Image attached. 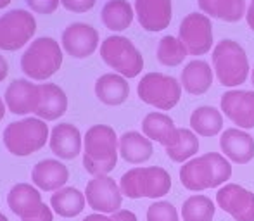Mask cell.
I'll list each match as a JSON object with an SVG mask.
<instances>
[{
	"label": "cell",
	"instance_id": "1",
	"mask_svg": "<svg viewBox=\"0 0 254 221\" xmlns=\"http://www.w3.org/2000/svg\"><path fill=\"white\" fill-rule=\"evenodd\" d=\"M120 138L107 124H94L83 137V166L92 176H107L118 165Z\"/></svg>",
	"mask_w": 254,
	"mask_h": 221
},
{
	"label": "cell",
	"instance_id": "2",
	"mask_svg": "<svg viewBox=\"0 0 254 221\" xmlns=\"http://www.w3.org/2000/svg\"><path fill=\"white\" fill-rule=\"evenodd\" d=\"M232 176V165L225 156L207 152L187 161L180 167V181L187 190L202 192L216 188Z\"/></svg>",
	"mask_w": 254,
	"mask_h": 221
},
{
	"label": "cell",
	"instance_id": "3",
	"mask_svg": "<svg viewBox=\"0 0 254 221\" xmlns=\"http://www.w3.org/2000/svg\"><path fill=\"white\" fill-rule=\"evenodd\" d=\"M63 59L64 51L59 42L51 37H38L24 49L19 66L28 80L45 81L61 69Z\"/></svg>",
	"mask_w": 254,
	"mask_h": 221
},
{
	"label": "cell",
	"instance_id": "4",
	"mask_svg": "<svg viewBox=\"0 0 254 221\" xmlns=\"http://www.w3.org/2000/svg\"><path fill=\"white\" fill-rule=\"evenodd\" d=\"M213 71L223 87L234 88L246 83L249 78V59L244 47L235 40H221L214 45L211 54Z\"/></svg>",
	"mask_w": 254,
	"mask_h": 221
},
{
	"label": "cell",
	"instance_id": "5",
	"mask_svg": "<svg viewBox=\"0 0 254 221\" xmlns=\"http://www.w3.org/2000/svg\"><path fill=\"white\" fill-rule=\"evenodd\" d=\"M51 138V131L44 119L40 117H23L19 121L7 124L2 133L5 149L12 156H31L40 151Z\"/></svg>",
	"mask_w": 254,
	"mask_h": 221
},
{
	"label": "cell",
	"instance_id": "6",
	"mask_svg": "<svg viewBox=\"0 0 254 221\" xmlns=\"http://www.w3.org/2000/svg\"><path fill=\"white\" fill-rule=\"evenodd\" d=\"M121 194L128 199H159L170 194L171 176L164 167H131L121 176Z\"/></svg>",
	"mask_w": 254,
	"mask_h": 221
},
{
	"label": "cell",
	"instance_id": "7",
	"mask_svg": "<svg viewBox=\"0 0 254 221\" xmlns=\"http://www.w3.org/2000/svg\"><path fill=\"white\" fill-rule=\"evenodd\" d=\"M101 59L127 80L137 78L144 69V57L130 38L123 35H111L101 44Z\"/></svg>",
	"mask_w": 254,
	"mask_h": 221
},
{
	"label": "cell",
	"instance_id": "8",
	"mask_svg": "<svg viewBox=\"0 0 254 221\" xmlns=\"http://www.w3.org/2000/svg\"><path fill=\"white\" fill-rule=\"evenodd\" d=\"M137 94L138 99L147 106L159 110H170L180 102L182 83L170 74L147 73L138 81Z\"/></svg>",
	"mask_w": 254,
	"mask_h": 221
},
{
	"label": "cell",
	"instance_id": "9",
	"mask_svg": "<svg viewBox=\"0 0 254 221\" xmlns=\"http://www.w3.org/2000/svg\"><path fill=\"white\" fill-rule=\"evenodd\" d=\"M37 33V19L30 10L12 9L0 16V51L16 52L30 45Z\"/></svg>",
	"mask_w": 254,
	"mask_h": 221
},
{
	"label": "cell",
	"instance_id": "10",
	"mask_svg": "<svg viewBox=\"0 0 254 221\" xmlns=\"http://www.w3.org/2000/svg\"><path fill=\"white\" fill-rule=\"evenodd\" d=\"M7 206L21 221H54L52 209L44 204L37 187L30 183H16L7 194Z\"/></svg>",
	"mask_w": 254,
	"mask_h": 221
},
{
	"label": "cell",
	"instance_id": "11",
	"mask_svg": "<svg viewBox=\"0 0 254 221\" xmlns=\"http://www.w3.org/2000/svg\"><path fill=\"white\" fill-rule=\"evenodd\" d=\"M178 38L187 49L189 55H204L211 52L214 44L211 17L202 12H190L182 19Z\"/></svg>",
	"mask_w": 254,
	"mask_h": 221
},
{
	"label": "cell",
	"instance_id": "12",
	"mask_svg": "<svg viewBox=\"0 0 254 221\" xmlns=\"http://www.w3.org/2000/svg\"><path fill=\"white\" fill-rule=\"evenodd\" d=\"M61 47L73 59H87L101 49V37L94 26L87 23H71L61 33Z\"/></svg>",
	"mask_w": 254,
	"mask_h": 221
},
{
	"label": "cell",
	"instance_id": "13",
	"mask_svg": "<svg viewBox=\"0 0 254 221\" xmlns=\"http://www.w3.org/2000/svg\"><path fill=\"white\" fill-rule=\"evenodd\" d=\"M85 199L94 211L118 213L123 202V194L111 176H94L85 188Z\"/></svg>",
	"mask_w": 254,
	"mask_h": 221
},
{
	"label": "cell",
	"instance_id": "14",
	"mask_svg": "<svg viewBox=\"0 0 254 221\" xmlns=\"http://www.w3.org/2000/svg\"><path fill=\"white\" fill-rule=\"evenodd\" d=\"M216 202L235 221H254V194L237 183H227L216 194Z\"/></svg>",
	"mask_w": 254,
	"mask_h": 221
},
{
	"label": "cell",
	"instance_id": "15",
	"mask_svg": "<svg viewBox=\"0 0 254 221\" xmlns=\"http://www.w3.org/2000/svg\"><path fill=\"white\" fill-rule=\"evenodd\" d=\"M221 110L241 130L254 128V92L228 90L221 95Z\"/></svg>",
	"mask_w": 254,
	"mask_h": 221
},
{
	"label": "cell",
	"instance_id": "16",
	"mask_svg": "<svg viewBox=\"0 0 254 221\" xmlns=\"http://www.w3.org/2000/svg\"><path fill=\"white\" fill-rule=\"evenodd\" d=\"M133 9L138 24L149 33L166 30L173 19L171 0H135Z\"/></svg>",
	"mask_w": 254,
	"mask_h": 221
},
{
	"label": "cell",
	"instance_id": "17",
	"mask_svg": "<svg viewBox=\"0 0 254 221\" xmlns=\"http://www.w3.org/2000/svg\"><path fill=\"white\" fill-rule=\"evenodd\" d=\"M7 109L17 116H26L30 112H35L38 102V85L33 83L31 80H14L5 88L3 95Z\"/></svg>",
	"mask_w": 254,
	"mask_h": 221
},
{
	"label": "cell",
	"instance_id": "18",
	"mask_svg": "<svg viewBox=\"0 0 254 221\" xmlns=\"http://www.w3.org/2000/svg\"><path fill=\"white\" fill-rule=\"evenodd\" d=\"M220 147L223 156L235 165H248L254 159V138L241 128H228L221 133Z\"/></svg>",
	"mask_w": 254,
	"mask_h": 221
},
{
	"label": "cell",
	"instance_id": "19",
	"mask_svg": "<svg viewBox=\"0 0 254 221\" xmlns=\"http://www.w3.org/2000/svg\"><path fill=\"white\" fill-rule=\"evenodd\" d=\"M51 151L59 159H76L83 149V137L80 130L71 123H59L52 128L51 138H49Z\"/></svg>",
	"mask_w": 254,
	"mask_h": 221
},
{
	"label": "cell",
	"instance_id": "20",
	"mask_svg": "<svg viewBox=\"0 0 254 221\" xmlns=\"http://www.w3.org/2000/svg\"><path fill=\"white\" fill-rule=\"evenodd\" d=\"M67 110L66 92L56 83H38V102L35 114L44 121H54Z\"/></svg>",
	"mask_w": 254,
	"mask_h": 221
},
{
	"label": "cell",
	"instance_id": "21",
	"mask_svg": "<svg viewBox=\"0 0 254 221\" xmlns=\"http://www.w3.org/2000/svg\"><path fill=\"white\" fill-rule=\"evenodd\" d=\"M31 180L35 187L44 192H57L64 188L66 181L69 180V171L61 161L56 159H44L37 163L31 169Z\"/></svg>",
	"mask_w": 254,
	"mask_h": 221
},
{
	"label": "cell",
	"instance_id": "22",
	"mask_svg": "<svg viewBox=\"0 0 254 221\" xmlns=\"http://www.w3.org/2000/svg\"><path fill=\"white\" fill-rule=\"evenodd\" d=\"M214 80V71L202 59H194L182 69L180 83L187 94L204 95L211 88Z\"/></svg>",
	"mask_w": 254,
	"mask_h": 221
},
{
	"label": "cell",
	"instance_id": "23",
	"mask_svg": "<svg viewBox=\"0 0 254 221\" xmlns=\"http://www.w3.org/2000/svg\"><path fill=\"white\" fill-rule=\"evenodd\" d=\"M142 131L149 140L161 144L164 149L171 147L178 138L175 121L164 112H149L142 121Z\"/></svg>",
	"mask_w": 254,
	"mask_h": 221
},
{
	"label": "cell",
	"instance_id": "24",
	"mask_svg": "<svg viewBox=\"0 0 254 221\" xmlns=\"http://www.w3.org/2000/svg\"><path fill=\"white\" fill-rule=\"evenodd\" d=\"M130 95V85L118 73H106L95 81V97L106 106H121Z\"/></svg>",
	"mask_w": 254,
	"mask_h": 221
},
{
	"label": "cell",
	"instance_id": "25",
	"mask_svg": "<svg viewBox=\"0 0 254 221\" xmlns=\"http://www.w3.org/2000/svg\"><path fill=\"white\" fill-rule=\"evenodd\" d=\"M197 5L207 17L225 23H237L248 12L246 0H197Z\"/></svg>",
	"mask_w": 254,
	"mask_h": 221
},
{
	"label": "cell",
	"instance_id": "26",
	"mask_svg": "<svg viewBox=\"0 0 254 221\" xmlns=\"http://www.w3.org/2000/svg\"><path fill=\"white\" fill-rule=\"evenodd\" d=\"M135 9L128 0H107L101 10V21L114 33L128 30L133 23Z\"/></svg>",
	"mask_w": 254,
	"mask_h": 221
},
{
	"label": "cell",
	"instance_id": "27",
	"mask_svg": "<svg viewBox=\"0 0 254 221\" xmlns=\"http://www.w3.org/2000/svg\"><path fill=\"white\" fill-rule=\"evenodd\" d=\"M152 142L138 131H127L120 137V156L130 165H142L152 158Z\"/></svg>",
	"mask_w": 254,
	"mask_h": 221
},
{
	"label": "cell",
	"instance_id": "28",
	"mask_svg": "<svg viewBox=\"0 0 254 221\" xmlns=\"http://www.w3.org/2000/svg\"><path fill=\"white\" fill-rule=\"evenodd\" d=\"M85 194H81L74 187H64L61 190L54 192L51 197L52 211L57 213L63 218H74L85 209Z\"/></svg>",
	"mask_w": 254,
	"mask_h": 221
},
{
	"label": "cell",
	"instance_id": "29",
	"mask_svg": "<svg viewBox=\"0 0 254 221\" xmlns=\"http://www.w3.org/2000/svg\"><path fill=\"white\" fill-rule=\"evenodd\" d=\"M190 128L201 137H216L223 130V114L213 106H201L190 114Z\"/></svg>",
	"mask_w": 254,
	"mask_h": 221
},
{
	"label": "cell",
	"instance_id": "30",
	"mask_svg": "<svg viewBox=\"0 0 254 221\" xmlns=\"http://www.w3.org/2000/svg\"><path fill=\"white\" fill-rule=\"evenodd\" d=\"M199 152V138L189 128H178V138L166 149V156L175 163H187Z\"/></svg>",
	"mask_w": 254,
	"mask_h": 221
},
{
	"label": "cell",
	"instance_id": "31",
	"mask_svg": "<svg viewBox=\"0 0 254 221\" xmlns=\"http://www.w3.org/2000/svg\"><path fill=\"white\" fill-rule=\"evenodd\" d=\"M156 55H157V60H159L163 66L175 67L184 62L185 57L189 55V52H187V49L184 47V44L180 42V38L166 35V37L161 38L159 44H157Z\"/></svg>",
	"mask_w": 254,
	"mask_h": 221
},
{
	"label": "cell",
	"instance_id": "32",
	"mask_svg": "<svg viewBox=\"0 0 254 221\" xmlns=\"http://www.w3.org/2000/svg\"><path fill=\"white\" fill-rule=\"evenodd\" d=\"M213 201L206 195H190L182 206V218L184 221H211L214 216Z\"/></svg>",
	"mask_w": 254,
	"mask_h": 221
},
{
	"label": "cell",
	"instance_id": "33",
	"mask_svg": "<svg viewBox=\"0 0 254 221\" xmlns=\"http://www.w3.org/2000/svg\"><path fill=\"white\" fill-rule=\"evenodd\" d=\"M147 221H178V213L171 202H154L147 209Z\"/></svg>",
	"mask_w": 254,
	"mask_h": 221
},
{
	"label": "cell",
	"instance_id": "34",
	"mask_svg": "<svg viewBox=\"0 0 254 221\" xmlns=\"http://www.w3.org/2000/svg\"><path fill=\"white\" fill-rule=\"evenodd\" d=\"M26 5L30 7L31 12L49 16V14L56 12L57 7L61 5V0H26Z\"/></svg>",
	"mask_w": 254,
	"mask_h": 221
},
{
	"label": "cell",
	"instance_id": "35",
	"mask_svg": "<svg viewBox=\"0 0 254 221\" xmlns=\"http://www.w3.org/2000/svg\"><path fill=\"white\" fill-rule=\"evenodd\" d=\"M97 3V0H61V5L69 12L85 14L92 10Z\"/></svg>",
	"mask_w": 254,
	"mask_h": 221
},
{
	"label": "cell",
	"instance_id": "36",
	"mask_svg": "<svg viewBox=\"0 0 254 221\" xmlns=\"http://www.w3.org/2000/svg\"><path fill=\"white\" fill-rule=\"evenodd\" d=\"M113 221H138L137 216L133 215L131 211H118L113 215Z\"/></svg>",
	"mask_w": 254,
	"mask_h": 221
},
{
	"label": "cell",
	"instance_id": "37",
	"mask_svg": "<svg viewBox=\"0 0 254 221\" xmlns=\"http://www.w3.org/2000/svg\"><path fill=\"white\" fill-rule=\"evenodd\" d=\"M7 74H9V62L5 60V57L0 54V83L5 80Z\"/></svg>",
	"mask_w": 254,
	"mask_h": 221
},
{
	"label": "cell",
	"instance_id": "38",
	"mask_svg": "<svg viewBox=\"0 0 254 221\" xmlns=\"http://www.w3.org/2000/svg\"><path fill=\"white\" fill-rule=\"evenodd\" d=\"M246 23H248V26L254 31V0H251V5L248 7V12H246Z\"/></svg>",
	"mask_w": 254,
	"mask_h": 221
},
{
	"label": "cell",
	"instance_id": "39",
	"mask_svg": "<svg viewBox=\"0 0 254 221\" xmlns=\"http://www.w3.org/2000/svg\"><path fill=\"white\" fill-rule=\"evenodd\" d=\"M83 221H113V218H107V216H104V215H90Z\"/></svg>",
	"mask_w": 254,
	"mask_h": 221
},
{
	"label": "cell",
	"instance_id": "40",
	"mask_svg": "<svg viewBox=\"0 0 254 221\" xmlns=\"http://www.w3.org/2000/svg\"><path fill=\"white\" fill-rule=\"evenodd\" d=\"M5 108H7L5 102H3L2 99H0V121L3 119V116H5Z\"/></svg>",
	"mask_w": 254,
	"mask_h": 221
},
{
	"label": "cell",
	"instance_id": "41",
	"mask_svg": "<svg viewBox=\"0 0 254 221\" xmlns=\"http://www.w3.org/2000/svg\"><path fill=\"white\" fill-rule=\"evenodd\" d=\"M12 0H0V9H5L7 5H10Z\"/></svg>",
	"mask_w": 254,
	"mask_h": 221
},
{
	"label": "cell",
	"instance_id": "42",
	"mask_svg": "<svg viewBox=\"0 0 254 221\" xmlns=\"http://www.w3.org/2000/svg\"><path fill=\"white\" fill-rule=\"evenodd\" d=\"M0 221H9V220H7V218H5V216H3V215H2V213H0Z\"/></svg>",
	"mask_w": 254,
	"mask_h": 221
},
{
	"label": "cell",
	"instance_id": "43",
	"mask_svg": "<svg viewBox=\"0 0 254 221\" xmlns=\"http://www.w3.org/2000/svg\"><path fill=\"white\" fill-rule=\"evenodd\" d=\"M251 81H253V87H254V67H253V73H251Z\"/></svg>",
	"mask_w": 254,
	"mask_h": 221
}]
</instances>
